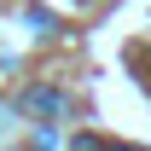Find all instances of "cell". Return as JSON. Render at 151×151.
Masks as SVG:
<instances>
[{
  "label": "cell",
  "instance_id": "1",
  "mask_svg": "<svg viewBox=\"0 0 151 151\" xmlns=\"http://www.w3.org/2000/svg\"><path fill=\"white\" fill-rule=\"evenodd\" d=\"M23 111H35V116H64L70 99L58 93V87H29V93H23Z\"/></svg>",
  "mask_w": 151,
  "mask_h": 151
}]
</instances>
